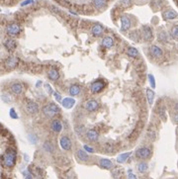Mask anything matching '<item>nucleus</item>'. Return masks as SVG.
<instances>
[{
  "label": "nucleus",
  "mask_w": 178,
  "mask_h": 179,
  "mask_svg": "<svg viewBox=\"0 0 178 179\" xmlns=\"http://www.w3.org/2000/svg\"><path fill=\"white\" fill-rule=\"evenodd\" d=\"M69 8L71 13H95L106 9L111 0H55Z\"/></svg>",
  "instance_id": "f257e3e1"
},
{
  "label": "nucleus",
  "mask_w": 178,
  "mask_h": 179,
  "mask_svg": "<svg viewBox=\"0 0 178 179\" xmlns=\"http://www.w3.org/2000/svg\"><path fill=\"white\" fill-rule=\"evenodd\" d=\"M16 162V151L12 149H7V151L2 156V163L6 167H13Z\"/></svg>",
  "instance_id": "f03ea898"
},
{
  "label": "nucleus",
  "mask_w": 178,
  "mask_h": 179,
  "mask_svg": "<svg viewBox=\"0 0 178 179\" xmlns=\"http://www.w3.org/2000/svg\"><path fill=\"white\" fill-rule=\"evenodd\" d=\"M43 113L46 117L48 118H52L55 117L57 114L59 113V108L57 104L55 103H49L47 105H45L43 107Z\"/></svg>",
  "instance_id": "7ed1b4c3"
},
{
  "label": "nucleus",
  "mask_w": 178,
  "mask_h": 179,
  "mask_svg": "<svg viewBox=\"0 0 178 179\" xmlns=\"http://www.w3.org/2000/svg\"><path fill=\"white\" fill-rule=\"evenodd\" d=\"M22 32V26L18 22H12L6 26V34L10 37H15Z\"/></svg>",
  "instance_id": "20e7f679"
},
{
  "label": "nucleus",
  "mask_w": 178,
  "mask_h": 179,
  "mask_svg": "<svg viewBox=\"0 0 178 179\" xmlns=\"http://www.w3.org/2000/svg\"><path fill=\"white\" fill-rule=\"evenodd\" d=\"M106 85L105 81L102 80V79H99V80H96L95 82H93L90 86V90L92 93H100L101 91H103L104 87Z\"/></svg>",
  "instance_id": "39448f33"
},
{
  "label": "nucleus",
  "mask_w": 178,
  "mask_h": 179,
  "mask_svg": "<svg viewBox=\"0 0 178 179\" xmlns=\"http://www.w3.org/2000/svg\"><path fill=\"white\" fill-rule=\"evenodd\" d=\"M150 154H151V151L148 147H139L136 151V156L141 159L148 158L150 156Z\"/></svg>",
  "instance_id": "423d86ee"
},
{
  "label": "nucleus",
  "mask_w": 178,
  "mask_h": 179,
  "mask_svg": "<svg viewBox=\"0 0 178 179\" xmlns=\"http://www.w3.org/2000/svg\"><path fill=\"white\" fill-rule=\"evenodd\" d=\"M141 36H143L144 40L146 41V42H150V41L152 40L153 36H152V30L150 26L145 25L141 28Z\"/></svg>",
  "instance_id": "0eeeda50"
},
{
  "label": "nucleus",
  "mask_w": 178,
  "mask_h": 179,
  "mask_svg": "<svg viewBox=\"0 0 178 179\" xmlns=\"http://www.w3.org/2000/svg\"><path fill=\"white\" fill-rule=\"evenodd\" d=\"M18 62H19L18 57H8L5 60H4V65H5L6 68L13 69V68H15V67L17 66Z\"/></svg>",
  "instance_id": "6e6552de"
},
{
  "label": "nucleus",
  "mask_w": 178,
  "mask_h": 179,
  "mask_svg": "<svg viewBox=\"0 0 178 179\" xmlns=\"http://www.w3.org/2000/svg\"><path fill=\"white\" fill-rule=\"evenodd\" d=\"M120 19H121V31L122 32H126V31H128L131 28V25H132L131 19L126 15L121 16Z\"/></svg>",
  "instance_id": "1a4fd4ad"
},
{
  "label": "nucleus",
  "mask_w": 178,
  "mask_h": 179,
  "mask_svg": "<svg viewBox=\"0 0 178 179\" xmlns=\"http://www.w3.org/2000/svg\"><path fill=\"white\" fill-rule=\"evenodd\" d=\"M99 107V103L96 100H88L87 102L84 104V108L88 111V112H94Z\"/></svg>",
  "instance_id": "9d476101"
},
{
  "label": "nucleus",
  "mask_w": 178,
  "mask_h": 179,
  "mask_svg": "<svg viewBox=\"0 0 178 179\" xmlns=\"http://www.w3.org/2000/svg\"><path fill=\"white\" fill-rule=\"evenodd\" d=\"M104 27L100 24H94L91 28V34H92L94 37H100V36L103 35L104 33Z\"/></svg>",
  "instance_id": "9b49d317"
},
{
  "label": "nucleus",
  "mask_w": 178,
  "mask_h": 179,
  "mask_svg": "<svg viewBox=\"0 0 178 179\" xmlns=\"http://www.w3.org/2000/svg\"><path fill=\"white\" fill-rule=\"evenodd\" d=\"M26 109L30 114H37L39 112V106L36 102L34 101H28L27 104H26Z\"/></svg>",
  "instance_id": "f8f14e48"
},
{
  "label": "nucleus",
  "mask_w": 178,
  "mask_h": 179,
  "mask_svg": "<svg viewBox=\"0 0 178 179\" xmlns=\"http://www.w3.org/2000/svg\"><path fill=\"white\" fill-rule=\"evenodd\" d=\"M59 144H61V147L62 149L64 151H69L71 149V141L67 136H63L61 138V141H59Z\"/></svg>",
  "instance_id": "ddd939ff"
},
{
  "label": "nucleus",
  "mask_w": 178,
  "mask_h": 179,
  "mask_svg": "<svg viewBox=\"0 0 178 179\" xmlns=\"http://www.w3.org/2000/svg\"><path fill=\"white\" fill-rule=\"evenodd\" d=\"M150 55H152L153 57H155V59H159V57H161L163 55L162 50L160 49L159 47H157V46H151L150 49Z\"/></svg>",
  "instance_id": "4468645a"
},
{
  "label": "nucleus",
  "mask_w": 178,
  "mask_h": 179,
  "mask_svg": "<svg viewBox=\"0 0 178 179\" xmlns=\"http://www.w3.org/2000/svg\"><path fill=\"white\" fill-rule=\"evenodd\" d=\"M178 14L175 12L174 10L172 9H168V10H165L164 12L162 13V17L164 20H173V19L177 18Z\"/></svg>",
  "instance_id": "2eb2a0df"
},
{
  "label": "nucleus",
  "mask_w": 178,
  "mask_h": 179,
  "mask_svg": "<svg viewBox=\"0 0 178 179\" xmlns=\"http://www.w3.org/2000/svg\"><path fill=\"white\" fill-rule=\"evenodd\" d=\"M3 46L6 48V50H13L16 49L17 47V42L14 39H7L5 42L3 43Z\"/></svg>",
  "instance_id": "dca6fc26"
},
{
  "label": "nucleus",
  "mask_w": 178,
  "mask_h": 179,
  "mask_svg": "<svg viewBox=\"0 0 178 179\" xmlns=\"http://www.w3.org/2000/svg\"><path fill=\"white\" fill-rule=\"evenodd\" d=\"M50 129L54 131L55 133L59 134V133L61 132L62 130V125H61V122L59 120H54L50 124Z\"/></svg>",
  "instance_id": "f3484780"
},
{
  "label": "nucleus",
  "mask_w": 178,
  "mask_h": 179,
  "mask_svg": "<svg viewBox=\"0 0 178 179\" xmlns=\"http://www.w3.org/2000/svg\"><path fill=\"white\" fill-rule=\"evenodd\" d=\"M86 137H87V139L90 142H96L99 139V134L95 130H89L86 133Z\"/></svg>",
  "instance_id": "a211bd4d"
},
{
  "label": "nucleus",
  "mask_w": 178,
  "mask_h": 179,
  "mask_svg": "<svg viewBox=\"0 0 178 179\" xmlns=\"http://www.w3.org/2000/svg\"><path fill=\"white\" fill-rule=\"evenodd\" d=\"M10 90L14 94H16V95H19L23 91V85L21 83H19V82H15V83H13L10 86Z\"/></svg>",
  "instance_id": "6ab92c4d"
},
{
  "label": "nucleus",
  "mask_w": 178,
  "mask_h": 179,
  "mask_svg": "<svg viewBox=\"0 0 178 179\" xmlns=\"http://www.w3.org/2000/svg\"><path fill=\"white\" fill-rule=\"evenodd\" d=\"M115 45V41L114 39H113L112 37H104L102 40V46L105 48H107V49H110V48H112L113 46Z\"/></svg>",
  "instance_id": "aec40b11"
},
{
  "label": "nucleus",
  "mask_w": 178,
  "mask_h": 179,
  "mask_svg": "<svg viewBox=\"0 0 178 179\" xmlns=\"http://www.w3.org/2000/svg\"><path fill=\"white\" fill-rule=\"evenodd\" d=\"M61 104H62V106H63L64 108L71 109L74 106V104H75V100H74V98L66 97V98H64L63 100H62Z\"/></svg>",
  "instance_id": "412c9836"
},
{
  "label": "nucleus",
  "mask_w": 178,
  "mask_h": 179,
  "mask_svg": "<svg viewBox=\"0 0 178 179\" xmlns=\"http://www.w3.org/2000/svg\"><path fill=\"white\" fill-rule=\"evenodd\" d=\"M76 158H77V159H79L80 161H87L89 159L88 154L86 153L83 149H78V151H76Z\"/></svg>",
  "instance_id": "4be33fe9"
},
{
  "label": "nucleus",
  "mask_w": 178,
  "mask_h": 179,
  "mask_svg": "<svg viewBox=\"0 0 178 179\" xmlns=\"http://www.w3.org/2000/svg\"><path fill=\"white\" fill-rule=\"evenodd\" d=\"M99 165L101 166L102 168H106V169H110L113 167V163L110 159H107V158H102L100 159L99 161Z\"/></svg>",
  "instance_id": "5701e85b"
},
{
  "label": "nucleus",
  "mask_w": 178,
  "mask_h": 179,
  "mask_svg": "<svg viewBox=\"0 0 178 179\" xmlns=\"http://www.w3.org/2000/svg\"><path fill=\"white\" fill-rule=\"evenodd\" d=\"M48 76H49V78L50 79V80L57 81V79L59 78V72L57 71V69L52 68V69H50V70L49 71V74H48Z\"/></svg>",
  "instance_id": "b1692460"
},
{
  "label": "nucleus",
  "mask_w": 178,
  "mask_h": 179,
  "mask_svg": "<svg viewBox=\"0 0 178 179\" xmlns=\"http://www.w3.org/2000/svg\"><path fill=\"white\" fill-rule=\"evenodd\" d=\"M79 93H80V87L78 85L73 84V85H71L69 87V94H70L71 96H76V95H78Z\"/></svg>",
  "instance_id": "393cba45"
},
{
  "label": "nucleus",
  "mask_w": 178,
  "mask_h": 179,
  "mask_svg": "<svg viewBox=\"0 0 178 179\" xmlns=\"http://www.w3.org/2000/svg\"><path fill=\"white\" fill-rule=\"evenodd\" d=\"M131 154H132V152H125V153L120 154V156H118V158H117V161L119 163H124L125 161H126L127 159L131 156Z\"/></svg>",
  "instance_id": "a878e982"
},
{
  "label": "nucleus",
  "mask_w": 178,
  "mask_h": 179,
  "mask_svg": "<svg viewBox=\"0 0 178 179\" xmlns=\"http://www.w3.org/2000/svg\"><path fill=\"white\" fill-rule=\"evenodd\" d=\"M146 96H148V104H150V105H152L153 99H155V92H153V90H151L150 88L146 89Z\"/></svg>",
  "instance_id": "bb28decb"
},
{
  "label": "nucleus",
  "mask_w": 178,
  "mask_h": 179,
  "mask_svg": "<svg viewBox=\"0 0 178 179\" xmlns=\"http://www.w3.org/2000/svg\"><path fill=\"white\" fill-rule=\"evenodd\" d=\"M148 163H146V162H144V161H141V162H139V163L138 164V170H139V172L146 173V171H148Z\"/></svg>",
  "instance_id": "cd10ccee"
},
{
  "label": "nucleus",
  "mask_w": 178,
  "mask_h": 179,
  "mask_svg": "<svg viewBox=\"0 0 178 179\" xmlns=\"http://www.w3.org/2000/svg\"><path fill=\"white\" fill-rule=\"evenodd\" d=\"M127 54H128L129 57H136L139 55V52L136 48L130 47L128 48V50H127Z\"/></svg>",
  "instance_id": "c85d7f7f"
},
{
  "label": "nucleus",
  "mask_w": 178,
  "mask_h": 179,
  "mask_svg": "<svg viewBox=\"0 0 178 179\" xmlns=\"http://www.w3.org/2000/svg\"><path fill=\"white\" fill-rule=\"evenodd\" d=\"M171 36L173 39L175 40H178V25L173 26L171 29Z\"/></svg>",
  "instance_id": "c756f323"
},
{
  "label": "nucleus",
  "mask_w": 178,
  "mask_h": 179,
  "mask_svg": "<svg viewBox=\"0 0 178 179\" xmlns=\"http://www.w3.org/2000/svg\"><path fill=\"white\" fill-rule=\"evenodd\" d=\"M44 149L47 151H49V152L54 151V147H52V142H45V144H44Z\"/></svg>",
  "instance_id": "7c9ffc66"
},
{
  "label": "nucleus",
  "mask_w": 178,
  "mask_h": 179,
  "mask_svg": "<svg viewBox=\"0 0 178 179\" xmlns=\"http://www.w3.org/2000/svg\"><path fill=\"white\" fill-rule=\"evenodd\" d=\"M1 99L3 102L5 103H11L12 102V99H11V96L9 94H6V93H3L1 95Z\"/></svg>",
  "instance_id": "2f4dec72"
},
{
  "label": "nucleus",
  "mask_w": 178,
  "mask_h": 179,
  "mask_svg": "<svg viewBox=\"0 0 178 179\" xmlns=\"http://www.w3.org/2000/svg\"><path fill=\"white\" fill-rule=\"evenodd\" d=\"M158 39H159V41H161V42H166L168 40V37H167L166 33H165L164 31H162V32H160L158 34Z\"/></svg>",
  "instance_id": "473e14b6"
},
{
  "label": "nucleus",
  "mask_w": 178,
  "mask_h": 179,
  "mask_svg": "<svg viewBox=\"0 0 178 179\" xmlns=\"http://www.w3.org/2000/svg\"><path fill=\"white\" fill-rule=\"evenodd\" d=\"M148 81H150L151 88L155 89V76H153L152 74H148Z\"/></svg>",
  "instance_id": "72a5a7b5"
},
{
  "label": "nucleus",
  "mask_w": 178,
  "mask_h": 179,
  "mask_svg": "<svg viewBox=\"0 0 178 179\" xmlns=\"http://www.w3.org/2000/svg\"><path fill=\"white\" fill-rule=\"evenodd\" d=\"M19 0H2V3L5 4V5H12V4L18 2Z\"/></svg>",
  "instance_id": "f704fd0d"
},
{
  "label": "nucleus",
  "mask_w": 178,
  "mask_h": 179,
  "mask_svg": "<svg viewBox=\"0 0 178 179\" xmlns=\"http://www.w3.org/2000/svg\"><path fill=\"white\" fill-rule=\"evenodd\" d=\"M158 115L161 117V119L165 120V111H164V108L161 107L159 109V111H158Z\"/></svg>",
  "instance_id": "c9c22d12"
},
{
  "label": "nucleus",
  "mask_w": 178,
  "mask_h": 179,
  "mask_svg": "<svg viewBox=\"0 0 178 179\" xmlns=\"http://www.w3.org/2000/svg\"><path fill=\"white\" fill-rule=\"evenodd\" d=\"M10 116H11V118H13V119H18V115H16L14 109H11L10 110Z\"/></svg>",
  "instance_id": "e433bc0d"
},
{
  "label": "nucleus",
  "mask_w": 178,
  "mask_h": 179,
  "mask_svg": "<svg viewBox=\"0 0 178 179\" xmlns=\"http://www.w3.org/2000/svg\"><path fill=\"white\" fill-rule=\"evenodd\" d=\"M128 178H129V179H138V178H137V176L135 175L133 172H132V170H129V172H128Z\"/></svg>",
  "instance_id": "4c0bfd02"
},
{
  "label": "nucleus",
  "mask_w": 178,
  "mask_h": 179,
  "mask_svg": "<svg viewBox=\"0 0 178 179\" xmlns=\"http://www.w3.org/2000/svg\"><path fill=\"white\" fill-rule=\"evenodd\" d=\"M45 87H46V89H47V92H48V93H50V94H52V87H50V84L46 83V84H45Z\"/></svg>",
  "instance_id": "58836bf2"
},
{
  "label": "nucleus",
  "mask_w": 178,
  "mask_h": 179,
  "mask_svg": "<svg viewBox=\"0 0 178 179\" xmlns=\"http://www.w3.org/2000/svg\"><path fill=\"white\" fill-rule=\"evenodd\" d=\"M55 97H56V100L57 101V102H62V100H61V96L59 95V93L57 92H55Z\"/></svg>",
  "instance_id": "ea45409f"
},
{
  "label": "nucleus",
  "mask_w": 178,
  "mask_h": 179,
  "mask_svg": "<svg viewBox=\"0 0 178 179\" xmlns=\"http://www.w3.org/2000/svg\"><path fill=\"white\" fill-rule=\"evenodd\" d=\"M35 136H33V135H29V140H30L31 142H33V144H36L37 142V140L35 139Z\"/></svg>",
  "instance_id": "a19ab883"
},
{
  "label": "nucleus",
  "mask_w": 178,
  "mask_h": 179,
  "mask_svg": "<svg viewBox=\"0 0 178 179\" xmlns=\"http://www.w3.org/2000/svg\"><path fill=\"white\" fill-rule=\"evenodd\" d=\"M84 149H85L86 151L90 152V153H91V152H93V151H94V149H93L91 147H89V146H84Z\"/></svg>",
  "instance_id": "79ce46f5"
},
{
  "label": "nucleus",
  "mask_w": 178,
  "mask_h": 179,
  "mask_svg": "<svg viewBox=\"0 0 178 179\" xmlns=\"http://www.w3.org/2000/svg\"><path fill=\"white\" fill-rule=\"evenodd\" d=\"M173 122L176 123V124H178V112L174 116H173Z\"/></svg>",
  "instance_id": "37998d69"
},
{
  "label": "nucleus",
  "mask_w": 178,
  "mask_h": 179,
  "mask_svg": "<svg viewBox=\"0 0 178 179\" xmlns=\"http://www.w3.org/2000/svg\"><path fill=\"white\" fill-rule=\"evenodd\" d=\"M25 179H33V177H32V175H31V174H27V175H26V177H25Z\"/></svg>",
  "instance_id": "c03bdc74"
}]
</instances>
